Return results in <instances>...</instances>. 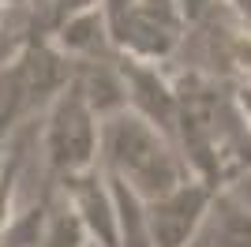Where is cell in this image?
<instances>
[{
    "instance_id": "6da1fadb",
    "label": "cell",
    "mask_w": 251,
    "mask_h": 247,
    "mask_svg": "<svg viewBox=\"0 0 251 247\" xmlns=\"http://www.w3.org/2000/svg\"><path fill=\"white\" fill-rule=\"evenodd\" d=\"M101 169L124 180L139 198H154L191 176L180 146L127 105L101 116Z\"/></svg>"
},
{
    "instance_id": "7a4b0ae2",
    "label": "cell",
    "mask_w": 251,
    "mask_h": 247,
    "mask_svg": "<svg viewBox=\"0 0 251 247\" xmlns=\"http://www.w3.org/2000/svg\"><path fill=\"white\" fill-rule=\"evenodd\" d=\"M42 154L49 184H68L75 176H86L101 165V116L86 94L68 82L42 113Z\"/></svg>"
},
{
    "instance_id": "3957f363",
    "label": "cell",
    "mask_w": 251,
    "mask_h": 247,
    "mask_svg": "<svg viewBox=\"0 0 251 247\" xmlns=\"http://www.w3.org/2000/svg\"><path fill=\"white\" fill-rule=\"evenodd\" d=\"M105 26H109L116 52L147 64H173L184 30H188L180 0H135V4L105 15Z\"/></svg>"
},
{
    "instance_id": "277c9868",
    "label": "cell",
    "mask_w": 251,
    "mask_h": 247,
    "mask_svg": "<svg viewBox=\"0 0 251 247\" xmlns=\"http://www.w3.org/2000/svg\"><path fill=\"white\" fill-rule=\"evenodd\" d=\"M221 191H229V187L191 173L176 187H169V191H161L154 198H143L150 244L154 247H195V240L202 236L206 217Z\"/></svg>"
},
{
    "instance_id": "5b68a950",
    "label": "cell",
    "mask_w": 251,
    "mask_h": 247,
    "mask_svg": "<svg viewBox=\"0 0 251 247\" xmlns=\"http://www.w3.org/2000/svg\"><path fill=\"white\" fill-rule=\"evenodd\" d=\"M34 247H94V240H90V232H86V225H83V217H79V210L68 202V195H64L60 187H56V195H52V206H49L45 225H42V236H38Z\"/></svg>"
},
{
    "instance_id": "8992f818",
    "label": "cell",
    "mask_w": 251,
    "mask_h": 247,
    "mask_svg": "<svg viewBox=\"0 0 251 247\" xmlns=\"http://www.w3.org/2000/svg\"><path fill=\"white\" fill-rule=\"evenodd\" d=\"M232 98H236V109H240L244 124H248V131H251V79L232 82Z\"/></svg>"
},
{
    "instance_id": "52a82bcc",
    "label": "cell",
    "mask_w": 251,
    "mask_h": 247,
    "mask_svg": "<svg viewBox=\"0 0 251 247\" xmlns=\"http://www.w3.org/2000/svg\"><path fill=\"white\" fill-rule=\"evenodd\" d=\"M225 4L236 11V19H244V23L251 26V0H225Z\"/></svg>"
},
{
    "instance_id": "ba28073f",
    "label": "cell",
    "mask_w": 251,
    "mask_h": 247,
    "mask_svg": "<svg viewBox=\"0 0 251 247\" xmlns=\"http://www.w3.org/2000/svg\"><path fill=\"white\" fill-rule=\"evenodd\" d=\"M127 4H135V0H101V15H113V11L127 8Z\"/></svg>"
},
{
    "instance_id": "9c48e42d",
    "label": "cell",
    "mask_w": 251,
    "mask_h": 247,
    "mask_svg": "<svg viewBox=\"0 0 251 247\" xmlns=\"http://www.w3.org/2000/svg\"><path fill=\"white\" fill-rule=\"evenodd\" d=\"M42 8H45V0H26V8H23V11L30 15V11H42Z\"/></svg>"
}]
</instances>
